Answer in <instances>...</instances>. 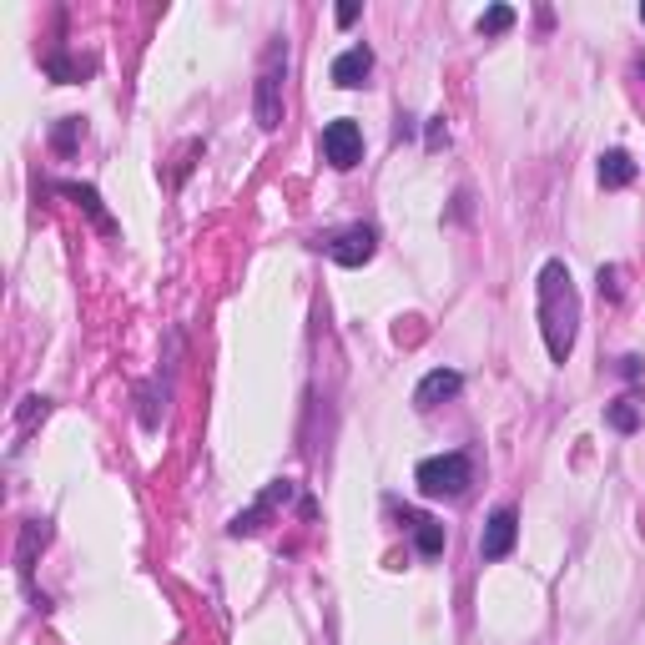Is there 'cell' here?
<instances>
[{
	"label": "cell",
	"mask_w": 645,
	"mask_h": 645,
	"mask_svg": "<svg viewBox=\"0 0 645 645\" xmlns=\"http://www.w3.org/2000/svg\"><path fill=\"white\" fill-rule=\"evenodd\" d=\"M605 424H610V429H620V434H635V429H640V399H635V394L615 399V404L605 409Z\"/></svg>",
	"instance_id": "cell-10"
},
{
	"label": "cell",
	"mask_w": 645,
	"mask_h": 645,
	"mask_svg": "<svg viewBox=\"0 0 645 645\" xmlns=\"http://www.w3.org/2000/svg\"><path fill=\"white\" fill-rule=\"evenodd\" d=\"M414 545H419L424 560L444 555V525H439V520H414Z\"/></svg>",
	"instance_id": "cell-11"
},
{
	"label": "cell",
	"mask_w": 645,
	"mask_h": 645,
	"mask_svg": "<svg viewBox=\"0 0 645 645\" xmlns=\"http://www.w3.org/2000/svg\"><path fill=\"white\" fill-rule=\"evenodd\" d=\"M630 177H635V162H630V152H605L600 157V187H630Z\"/></svg>",
	"instance_id": "cell-9"
},
{
	"label": "cell",
	"mask_w": 645,
	"mask_h": 645,
	"mask_svg": "<svg viewBox=\"0 0 645 645\" xmlns=\"http://www.w3.org/2000/svg\"><path fill=\"white\" fill-rule=\"evenodd\" d=\"M373 252H378V232L368 222H353V227H343V232L328 237V257H333L338 268H363Z\"/></svg>",
	"instance_id": "cell-5"
},
{
	"label": "cell",
	"mask_w": 645,
	"mask_h": 645,
	"mask_svg": "<svg viewBox=\"0 0 645 645\" xmlns=\"http://www.w3.org/2000/svg\"><path fill=\"white\" fill-rule=\"evenodd\" d=\"M514 26V11L509 6H489L484 16H479V36H504Z\"/></svg>",
	"instance_id": "cell-12"
},
{
	"label": "cell",
	"mask_w": 645,
	"mask_h": 645,
	"mask_svg": "<svg viewBox=\"0 0 645 645\" xmlns=\"http://www.w3.org/2000/svg\"><path fill=\"white\" fill-rule=\"evenodd\" d=\"M358 21V6H353V0H343V6H338V26H353Z\"/></svg>",
	"instance_id": "cell-17"
},
{
	"label": "cell",
	"mask_w": 645,
	"mask_h": 645,
	"mask_svg": "<svg viewBox=\"0 0 645 645\" xmlns=\"http://www.w3.org/2000/svg\"><path fill=\"white\" fill-rule=\"evenodd\" d=\"M368 71H373V51H368V46H348V51L333 61V86L358 91V86L368 81Z\"/></svg>",
	"instance_id": "cell-8"
},
{
	"label": "cell",
	"mask_w": 645,
	"mask_h": 645,
	"mask_svg": "<svg viewBox=\"0 0 645 645\" xmlns=\"http://www.w3.org/2000/svg\"><path fill=\"white\" fill-rule=\"evenodd\" d=\"M514 540H520V514H514V509H494L484 535H479V555L484 560H504L514 550Z\"/></svg>",
	"instance_id": "cell-6"
},
{
	"label": "cell",
	"mask_w": 645,
	"mask_h": 645,
	"mask_svg": "<svg viewBox=\"0 0 645 645\" xmlns=\"http://www.w3.org/2000/svg\"><path fill=\"white\" fill-rule=\"evenodd\" d=\"M540 328H545L550 358L565 363L570 348H575V333H580V293H575L565 263H545L540 268Z\"/></svg>",
	"instance_id": "cell-1"
},
{
	"label": "cell",
	"mask_w": 645,
	"mask_h": 645,
	"mask_svg": "<svg viewBox=\"0 0 645 645\" xmlns=\"http://www.w3.org/2000/svg\"><path fill=\"white\" fill-rule=\"evenodd\" d=\"M640 21H645V6H640Z\"/></svg>",
	"instance_id": "cell-18"
},
{
	"label": "cell",
	"mask_w": 645,
	"mask_h": 645,
	"mask_svg": "<svg viewBox=\"0 0 645 645\" xmlns=\"http://www.w3.org/2000/svg\"><path fill=\"white\" fill-rule=\"evenodd\" d=\"M600 298H620V273L615 268H600Z\"/></svg>",
	"instance_id": "cell-14"
},
{
	"label": "cell",
	"mask_w": 645,
	"mask_h": 645,
	"mask_svg": "<svg viewBox=\"0 0 645 645\" xmlns=\"http://www.w3.org/2000/svg\"><path fill=\"white\" fill-rule=\"evenodd\" d=\"M323 157H328L338 172H348V167L363 162V132H358V121L338 116V121L323 126Z\"/></svg>",
	"instance_id": "cell-4"
},
{
	"label": "cell",
	"mask_w": 645,
	"mask_h": 645,
	"mask_svg": "<svg viewBox=\"0 0 645 645\" xmlns=\"http://www.w3.org/2000/svg\"><path fill=\"white\" fill-rule=\"evenodd\" d=\"M464 389V373H454V368H434L419 389H414V404L419 409H439V404H449L454 394Z\"/></svg>",
	"instance_id": "cell-7"
},
{
	"label": "cell",
	"mask_w": 645,
	"mask_h": 645,
	"mask_svg": "<svg viewBox=\"0 0 645 645\" xmlns=\"http://www.w3.org/2000/svg\"><path fill=\"white\" fill-rule=\"evenodd\" d=\"M76 132H81V121H76V116H66V126H61V132H56V147H61V152H66V147H71V137H76Z\"/></svg>",
	"instance_id": "cell-15"
},
{
	"label": "cell",
	"mask_w": 645,
	"mask_h": 645,
	"mask_svg": "<svg viewBox=\"0 0 645 645\" xmlns=\"http://www.w3.org/2000/svg\"><path fill=\"white\" fill-rule=\"evenodd\" d=\"M66 197H76V202H81V207H86V212H91V217H96V222H101V227L111 232V217L101 212V197H96L91 187H76V182H71V187H66Z\"/></svg>",
	"instance_id": "cell-13"
},
{
	"label": "cell",
	"mask_w": 645,
	"mask_h": 645,
	"mask_svg": "<svg viewBox=\"0 0 645 645\" xmlns=\"http://www.w3.org/2000/svg\"><path fill=\"white\" fill-rule=\"evenodd\" d=\"M449 142V132H444V116H434L429 121V147H444Z\"/></svg>",
	"instance_id": "cell-16"
},
{
	"label": "cell",
	"mask_w": 645,
	"mask_h": 645,
	"mask_svg": "<svg viewBox=\"0 0 645 645\" xmlns=\"http://www.w3.org/2000/svg\"><path fill=\"white\" fill-rule=\"evenodd\" d=\"M414 484H419L424 499H459L474 484V459L469 454H434V459L419 464Z\"/></svg>",
	"instance_id": "cell-3"
},
{
	"label": "cell",
	"mask_w": 645,
	"mask_h": 645,
	"mask_svg": "<svg viewBox=\"0 0 645 645\" xmlns=\"http://www.w3.org/2000/svg\"><path fill=\"white\" fill-rule=\"evenodd\" d=\"M283 76H288V41H273L263 56V71H257V96H252V111H257L263 132H278L283 126Z\"/></svg>",
	"instance_id": "cell-2"
}]
</instances>
